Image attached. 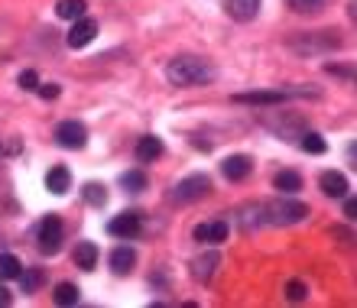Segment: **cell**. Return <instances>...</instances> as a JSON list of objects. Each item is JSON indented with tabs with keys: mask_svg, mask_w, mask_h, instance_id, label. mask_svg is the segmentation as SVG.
I'll use <instances>...</instances> for the list:
<instances>
[{
	"mask_svg": "<svg viewBox=\"0 0 357 308\" xmlns=\"http://www.w3.org/2000/svg\"><path fill=\"white\" fill-rule=\"evenodd\" d=\"M72 260H75V266H82L85 272H91L94 266H98V247H94L91 240L75 243V253H72Z\"/></svg>",
	"mask_w": 357,
	"mask_h": 308,
	"instance_id": "16",
	"label": "cell"
},
{
	"mask_svg": "<svg viewBox=\"0 0 357 308\" xmlns=\"http://www.w3.org/2000/svg\"><path fill=\"white\" fill-rule=\"evenodd\" d=\"M292 94H312V98H319V91H312V88H280V91H244V94H234L237 104H260V107H276L282 104L286 98Z\"/></svg>",
	"mask_w": 357,
	"mask_h": 308,
	"instance_id": "3",
	"label": "cell"
},
{
	"mask_svg": "<svg viewBox=\"0 0 357 308\" xmlns=\"http://www.w3.org/2000/svg\"><path fill=\"white\" fill-rule=\"evenodd\" d=\"M17 279H20V286H23V295H33V292H39V286L46 282V272L33 266V270H20Z\"/></svg>",
	"mask_w": 357,
	"mask_h": 308,
	"instance_id": "19",
	"label": "cell"
},
{
	"mask_svg": "<svg viewBox=\"0 0 357 308\" xmlns=\"http://www.w3.org/2000/svg\"><path fill=\"white\" fill-rule=\"evenodd\" d=\"M305 217H309V205L292 201L289 195L273 198V201H264V205H260V221H266V224H276V227L299 224V221H305Z\"/></svg>",
	"mask_w": 357,
	"mask_h": 308,
	"instance_id": "2",
	"label": "cell"
},
{
	"mask_svg": "<svg viewBox=\"0 0 357 308\" xmlns=\"http://www.w3.org/2000/svg\"><path fill=\"white\" fill-rule=\"evenodd\" d=\"M85 10H88L85 0H59V3H56V17L78 20V17H85Z\"/></svg>",
	"mask_w": 357,
	"mask_h": 308,
	"instance_id": "20",
	"label": "cell"
},
{
	"mask_svg": "<svg viewBox=\"0 0 357 308\" xmlns=\"http://www.w3.org/2000/svg\"><path fill=\"white\" fill-rule=\"evenodd\" d=\"M227 13H231L237 23H250V20L260 13V0H227Z\"/></svg>",
	"mask_w": 357,
	"mask_h": 308,
	"instance_id": "14",
	"label": "cell"
},
{
	"mask_svg": "<svg viewBox=\"0 0 357 308\" xmlns=\"http://www.w3.org/2000/svg\"><path fill=\"white\" fill-rule=\"evenodd\" d=\"M36 91H39V98H46V101H56V98H59V84H52V82L43 84V82H39Z\"/></svg>",
	"mask_w": 357,
	"mask_h": 308,
	"instance_id": "29",
	"label": "cell"
},
{
	"mask_svg": "<svg viewBox=\"0 0 357 308\" xmlns=\"http://www.w3.org/2000/svg\"><path fill=\"white\" fill-rule=\"evenodd\" d=\"M208 192H211V182H208V176H202V172H192V176H185L176 188H172L169 198H172V201H178V205H192V201H198V198H205Z\"/></svg>",
	"mask_w": 357,
	"mask_h": 308,
	"instance_id": "5",
	"label": "cell"
},
{
	"mask_svg": "<svg viewBox=\"0 0 357 308\" xmlns=\"http://www.w3.org/2000/svg\"><path fill=\"white\" fill-rule=\"evenodd\" d=\"M331 75H341V78H351V68L348 66H328Z\"/></svg>",
	"mask_w": 357,
	"mask_h": 308,
	"instance_id": "31",
	"label": "cell"
},
{
	"mask_svg": "<svg viewBox=\"0 0 357 308\" xmlns=\"http://www.w3.org/2000/svg\"><path fill=\"white\" fill-rule=\"evenodd\" d=\"M273 185L280 188V195H296V192L302 188V176L299 172H292V169H282V172H276Z\"/></svg>",
	"mask_w": 357,
	"mask_h": 308,
	"instance_id": "18",
	"label": "cell"
},
{
	"mask_svg": "<svg viewBox=\"0 0 357 308\" xmlns=\"http://www.w3.org/2000/svg\"><path fill=\"white\" fill-rule=\"evenodd\" d=\"M166 153V146H162L160 137H140V143H137V162H156V159Z\"/></svg>",
	"mask_w": 357,
	"mask_h": 308,
	"instance_id": "13",
	"label": "cell"
},
{
	"mask_svg": "<svg viewBox=\"0 0 357 308\" xmlns=\"http://www.w3.org/2000/svg\"><path fill=\"white\" fill-rule=\"evenodd\" d=\"M46 188L52 195H66L68 188H72V176H68L66 166H52L46 172Z\"/></svg>",
	"mask_w": 357,
	"mask_h": 308,
	"instance_id": "15",
	"label": "cell"
},
{
	"mask_svg": "<svg viewBox=\"0 0 357 308\" xmlns=\"http://www.w3.org/2000/svg\"><path fill=\"white\" fill-rule=\"evenodd\" d=\"M344 215L348 217H357V201L351 195H344Z\"/></svg>",
	"mask_w": 357,
	"mask_h": 308,
	"instance_id": "30",
	"label": "cell"
},
{
	"mask_svg": "<svg viewBox=\"0 0 357 308\" xmlns=\"http://www.w3.org/2000/svg\"><path fill=\"white\" fill-rule=\"evenodd\" d=\"M299 146H302L305 153H312V156H321V153L328 150V143H325V137H321V133H312V130L302 133Z\"/></svg>",
	"mask_w": 357,
	"mask_h": 308,
	"instance_id": "21",
	"label": "cell"
},
{
	"mask_svg": "<svg viewBox=\"0 0 357 308\" xmlns=\"http://www.w3.org/2000/svg\"><path fill=\"white\" fill-rule=\"evenodd\" d=\"M20 150V143L13 140V143H7V146H3V143H0V156H7V153H17Z\"/></svg>",
	"mask_w": 357,
	"mask_h": 308,
	"instance_id": "33",
	"label": "cell"
},
{
	"mask_svg": "<svg viewBox=\"0 0 357 308\" xmlns=\"http://www.w3.org/2000/svg\"><path fill=\"white\" fill-rule=\"evenodd\" d=\"M52 302H56V305H78V286L59 282L56 292H52Z\"/></svg>",
	"mask_w": 357,
	"mask_h": 308,
	"instance_id": "22",
	"label": "cell"
},
{
	"mask_svg": "<svg viewBox=\"0 0 357 308\" xmlns=\"http://www.w3.org/2000/svg\"><path fill=\"white\" fill-rule=\"evenodd\" d=\"M133 266H137V253H133L130 247H117V250L111 253V270L117 272V276L133 272Z\"/></svg>",
	"mask_w": 357,
	"mask_h": 308,
	"instance_id": "17",
	"label": "cell"
},
{
	"mask_svg": "<svg viewBox=\"0 0 357 308\" xmlns=\"http://www.w3.org/2000/svg\"><path fill=\"white\" fill-rule=\"evenodd\" d=\"M166 78L176 88H198V84L215 82V68L198 56H176L166 66Z\"/></svg>",
	"mask_w": 357,
	"mask_h": 308,
	"instance_id": "1",
	"label": "cell"
},
{
	"mask_svg": "<svg viewBox=\"0 0 357 308\" xmlns=\"http://www.w3.org/2000/svg\"><path fill=\"white\" fill-rule=\"evenodd\" d=\"M62 240H66V227H62V221H59L56 215H49L43 217L36 224V243H39V250L43 253H59L62 250Z\"/></svg>",
	"mask_w": 357,
	"mask_h": 308,
	"instance_id": "4",
	"label": "cell"
},
{
	"mask_svg": "<svg viewBox=\"0 0 357 308\" xmlns=\"http://www.w3.org/2000/svg\"><path fill=\"white\" fill-rule=\"evenodd\" d=\"M56 143L62 150H82L88 143V127L82 121H62L56 127Z\"/></svg>",
	"mask_w": 357,
	"mask_h": 308,
	"instance_id": "7",
	"label": "cell"
},
{
	"mask_svg": "<svg viewBox=\"0 0 357 308\" xmlns=\"http://www.w3.org/2000/svg\"><path fill=\"white\" fill-rule=\"evenodd\" d=\"M286 7L292 13H319L325 7V0H286Z\"/></svg>",
	"mask_w": 357,
	"mask_h": 308,
	"instance_id": "26",
	"label": "cell"
},
{
	"mask_svg": "<svg viewBox=\"0 0 357 308\" xmlns=\"http://www.w3.org/2000/svg\"><path fill=\"white\" fill-rule=\"evenodd\" d=\"M94 36H98V23H94V20H88V17H78V20H72V29H68L66 43L72 49H85Z\"/></svg>",
	"mask_w": 357,
	"mask_h": 308,
	"instance_id": "8",
	"label": "cell"
},
{
	"mask_svg": "<svg viewBox=\"0 0 357 308\" xmlns=\"http://www.w3.org/2000/svg\"><path fill=\"white\" fill-rule=\"evenodd\" d=\"M218 263H221V256H218L215 250H208V253H202V256H195V260H192V279H195V282H208L211 276H215Z\"/></svg>",
	"mask_w": 357,
	"mask_h": 308,
	"instance_id": "10",
	"label": "cell"
},
{
	"mask_svg": "<svg viewBox=\"0 0 357 308\" xmlns=\"http://www.w3.org/2000/svg\"><path fill=\"white\" fill-rule=\"evenodd\" d=\"M140 231H143L140 211H123V215L107 221V233H111V237H121V240H133V237H140Z\"/></svg>",
	"mask_w": 357,
	"mask_h": 308,
	"instance_id": "6",
	"label": "cell"
},
{
	"mask_svg": "<svg viewBox=\"0 0 357 308\" xmlns=\"http://www.w3.org/2000/svg\"><path fill=\"white\" fill-rule=\"evenodd\" d=\"M121 185L127 188V192H143V188H146V172H140V169L123 172V176H121Z\"/></svg>",
	"mask_w": 357,
	"mask_h": 308,
	"instance_id": "25",
	"label": "cell"
},
{
	"mask_svg": "<svg viewBox=\"0 0 357 308\" xmlns=\"http://www.w3.org/2000/svg\"><path fill=\"white\" fill-rule=\"evenodd\" d=\"M198 243H208V247H218V243L227 240V221H205V224H195L192 231Z\"/></svg>",
	"mask_w": 357,
	"mask_h": 308,
	"instance_id": "9",
	"label": "cell"
},
{
	"mask_svg": "<svg viewBox=\"0 0 357 308\" xmlns=\"http://www.w3.org/2000/svg\"><path fill=\"white\" fill-rule=\"evenodd\" d=\"M20 88H23V91H36V84H39V75L36 72H33V68H26V72H20Z\"/></svg>",
	"mask_w": 357,
	"mask_h": 308,
	"instance_id": "28",
	"label": "cell"
},
{
	"mask_svg": "<svg viewBox=\"0 0 357 308\" xmlns=\"http://www.w3.org/2000/svg\"><path fill=\"white\" fill-rule=\"evenodd\" d=\"M250 169H254V162L247 156H227L225 162H221V172H225V178H231V182H244V178L250 176Z\"/></svg>",
	"mask_w": 357,
	"mask_h": 308,
	"instance_id": "11",
	"label": "cell"
},
{
	"mask_svg": "<svg viewBox=\"0 0 357 308\" xmlns=\"http://www.w3.org/2000/svg\"><path fill=\"white\" fill-rule=\"evenodd\" d=\"M82 195H85V201L91 208H104V205H107V188L98 185V182H88V185L82 188Z\"/></svg>",
	"mask_w": 357,
	"mask_h": 308,
	"instance_id": "23",
	"label": "cell"
},
{
	"mask_svg": "<svg viewBox=\"0 0 357 308\" xmlns=\"http://www.w3.org/2000/svg\"><path fill=\"white\" fill-rule=\"evenodd\" d=\"M319 185H321V192L328 198H344L348 195V178L341 176V172H321L319 176Z\"/></svg>",
	"mask_w": 357,
	"mask_h": 308,
	"instance_id": "12",
	"label": "cell"
},
{
	"mask_svg": "<svg viewBox=\"0 0 357 308\" xmlns=\"http://www.w3.org/2000/svg\"><path fill=\"white\" fill-rule=\"evenodd\" d=\"M23 263L13 256V253H0V279H17Z\"/></svg>",
	"mask_w": 357,
	"mask_h": 308,
	"instance_id": "24",
	"label": "cell"
},
{
	"mask_svg": "<svg viewBox=\"0 0 357 308\" xmlns=\"http://www.w3.org/2000/svg\"><path fill=\"white\" fill-rule=\"evenodd\" d=\"M286 295H289V302H302L305 295H309V289H305V282L302 279H292L289 286H286Z\"/></svg>",
	"mask_w": 357,
	"mask_h": 308,
	"instance_id": "27",
	"label": "cell"
},
{
	"mask_svg": "<svg viewBox=\"0 0 357 308\" xmlns=\"http://www.w3.org/2000/svg\"><path fill=\"white\" fill-rule=\"evenodd\" d=\"M7 305H13V295H10V292L0 286V308H7Z\"/></svg>",
	"mask_w": 357,
	"mask_h": 308,
	"instance_id": "32",
	"label": "cell"
}]
</instances>
